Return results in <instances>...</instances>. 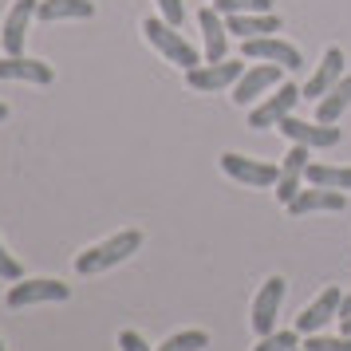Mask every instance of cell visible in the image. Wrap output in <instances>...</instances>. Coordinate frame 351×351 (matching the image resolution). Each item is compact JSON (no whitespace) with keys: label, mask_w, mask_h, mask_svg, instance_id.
I'll return each mask as SVG.
<instances>
[{"label":"cell","mask_w":351,"mask_h":351,"mask_svg":"<svg viewBox=\"0 0 351 351\" xmlns=\"http://www.w3.org/2000/svg\"><path fill=\"white\" fill-rule=\"evenodd\" d=\"M138 249H143V233H138V229H123V233H114V237L99 241L91 249H83V253L75 256V272H80V276L107 272V269H114V265L130 261Z\"/></svg>","instance_id":"6da1fadb"},{"label":"cell","mask_w":351,"mask_h":351,"mask_svg":"<svg viewBox=\"0 0 351 351\" xmlns=\"http://www.w3.org/2000/svg\"><path fill=\"white\" fill-rule=\"evenodd\" d=\"M143 36H146V44L158 51L162 60H170V64H178V67H197L202 64V56H197V48H193L186 36L178 32L174 24H166L162 16H150V20H143Z\"/></svg>","instance_id":"7a4b0ae2"},{"label":"cell","mask_w":351,"mask_h":351,"mask_svg":"<svg viewBox=\"0 0 351 351\" xmlns=\"http://www.w3.org/2000/svg\"><path fill=\"white\" fill-rule=\"evenodd\" d=\"M71 296V288L64 280H51V276H36V280H12L4 304L8 308H32V304H64Z\"/></svg>","instance_id":"3957f363"},{"label":"cell","mask_w":351,"mask_h":351,"mask_svg":"<svg viewBox=\"0 0 351 351\" xmlns=\"http://www.w3.org/2000/svg\"><path fill=\"white\" fill-rule=\"evenodd\" d=\"M221 170L233 182L241 186H253V190H269L280 182V166H272V162H261V158H245V154H221Z\"/></svg>","instance_id":"277c9868"},{"label":"cell","mask_w":351,"mask_h":351,"mask_svg":"<svg viewBox=\"0 0 351 351\" xmlns=\"http://www.w3.org/2000/svg\"><path fill=\"white\" fill-rule=\"evenodd\" d=\"M241 60H256V64H280L288 71H296L304 64V56L288 40L276 36H253V40H241Z\"/></svg>","instance_id":"5b68a950"},{"label":"cell","mask_w":351,"mask_h":351,"mask_svg":"<svg viewBox=\"0 0 351 351\" xmlns=\"http://www.w3.org/2000/svg\"><path fill=\"white\" fill-rule=\"evenodd\" d=\"M245 75V64L241 60H221V64H197L186 71V83H190V91L197 95H213V91H221V87H233V83Z\"/></svg>","instance_id":"8992f818"},{"label":"cell","mask_w":351,"mask_h":351,"mask_svg":"<svg viewBox=\"0 0 351 351\" xmlns=\"http://www.w3.org/2000/svg\"><path fill=\"white\" fill-rule=\"evenodd\" d=\"M276 130H280L285 138H292V143L312 146V150H328V146H339V138H343L335 123H304V119H292V114H285V119L276 123Z\"/></svg>","instance_id":"52a82bcc"},{"label":"cell","mask_w":351,"mask_h":351,"mask_svg":"<svg viewBox=\"0 0 351 351\" xmlns=\"http://www.w3.org/2000/svg\"><path fill=\"white\" fill-rule=\"evenodd\" d=\"M285 71L288 67H280V64H253L237 83H233V103H237V107H249L253 99H261L269 87H276V83L285 80Z\"/></svg>","instance_id":"ba28073f"},{"label":"cell","mask_w":351,"mask_h":351,"mask_svg":"<svg viewBox=\"0 0 351 351\" xmlns=\"http://www.w3.org/2000/svg\"><path fill=\"white\" fill-rule=\"evenodd\" d=\"M285 304V276H269L261 292L253 296V332L256 335H269L276 332V312Z\"/></svg>","instance_id":"9c48e42d"},{"label":"cell","mask_w":351,"mask_h":351,"mask_svg":"<svg viewBox=\"0 0 351 351\" xmlns=\"http://www.w3.org/2000/svg\"><path fill=\"white\" fill-rule=\"evenodd\" d=\"M304 99V91L300 87H292V83H285L276 95H269L265 103H256L253 107V114H249V127L253 130H269V127H276L285 114H292L296 111V103Z\"/></svg>","instance_id":"30bf717a"},{"label":"cell","mask_w":351,"mask_h":351,"mask_svg":"<svg viewBox=\"0 0 351 351\" xmlns=\"http://www.w3.org/2000/svg\"><path fill=\"white\" fill-rule=\"evenodd\" d=\"M36 4L40 0H16L4 16V28H0V48L4 56H24V36H28V24L36 16Z\"/></svg>","instance_id":"8fae6325"},{"label":"cell","mask_w":351,"mask_h":351,"mask_svg":"<svg viewBox=\"0 0 351 351\" xmlns=\"http://www.w3.org/2000/svg\"><path fill=\"white\" fill-rule=\"evenodd\" d=\"M308 162H312V146L292 143V150L285 154V166H280V182H276V202H280V206H288V202L300 193V182H304Z\"/></svg>","instance_id":"7c38bea8"},{"label":"cell","mask_w":351,"mask_h":351,"mask_svg":"<svg viewBox=\"0 0 351 351\" xmlns=\"http://www.w3.org/2000/svg\"><path fill=\"white\" fill-rule=\"evenodd\" d=\"M339 300H343V292H339L335 285H328V288L316 296V300H312V304L300 312V316H296V332H304V335L319 332V328H324L332 316H339Z\"/></svg>","instance_id":"4fadbf2b"},{"label":"cell","mask_w":351,"mask_h":351,"mask_svg":"<svg viewBox=\"0 0 351 351\" xmlns=\"http://www.w3.org/2000/svg\"><path fill=\"white\" fill-rule=\"evenodd\" d=\"M348 206L343 190H324V186H312V190H300L292 202H288V213L292 217H304V213H339Z\"/></svg>","instance_id":"5bb4252c"},{"label":"cell","mask_w":351,"mask_h":351,"mask_svg":"<svg viewBox=\"0 0 351 351\" xmlns=\"http://www.w3.org/2000/svg\"><path fill=\"white\" fill-rule=\"evenodd\" d=\"M339 80H343V51L328 48V51H324V60H319V67H316V75L304 83L300 91H304V99H308V103H316V99H324Z\"/></svg>","instance_id":"9a60e30c"},{"label":"cell","mask_w":351,"mask_h":351,"mask_svg":"<svg viewBox=\"0 0 351 351\" xmlns=\"http://www.w3.org/2000/svg\"><path fill=\"white\" fill-rule=\"evenodd\" d=\"M0 80H16V83H36V87H48L56 80L51 64L44 60H28V56H4L0 60Z\"/></svg>","instance_id":"2e32d148"},{"label":"cell","mask_w":351,"mask_h":351,"mask_svg":"<svg viewBox=\"0 0 351 351\" xmlns=\"http://www.w3.org/2000/svg\"><path fill=\"white\" fill-rule=\"evenodd\" d=\"M197 24H202V40H206V64H221L225 51H229L225 16L217 12V8H202V12H197Z\"/></svg>","instance_id":"e0dca14e"},{"label":"cell","mask_w":351,"mask_h":351,"mask_svg":"<svg viewBox=\"0 0 351 351\" xmlns=\"http://www.w3.org/2000/svg\"><path fill=\"white\" fill-rule=\"evenodd\" d=\"M280 24H285V20L276 16V12H233V16H225V28L233 36H241V40L280 32Z\"/></svg>","instance_id":"ac0fdd59"},{"label":"cell","mask_w":351,"mask_h":351,"mask_svg":"<svg viewBox=\"0 0 351 351\" xmlns=\"http://www.w3.org/2000/svg\"><path fill=\"white\" fill-rule=\"evenodd\" d=\"M95 4L91 0H40L36 4V20L56 24V20H91Z\"/></svg>","instance_id":"d6986e66"},{"label":"cell","mask_w":351,"mask_h":351,"mask_svg":"<svg viewBox=\"0 0 351 351\" xmlns=\"http://www.w3.org/2000/svg\"><path fill=\"white\" fill-rule=\"evenodd\" d=\"M348 107H351V75H343L328 95L316 99V123H335Z\"/></svg>","instance_id":"ffe728a7"},{"label":"cell","mask_w":351,"mask_h":351,"mask_svg":"<svg viewBox=\"0 0 351 351\" xmlns=\"http://www.w3.org/2000/svg\"><path fill=\"white\" fill-rule=\"evenodd\" d=\"M308 186H324V190H351V166H324V162H308Z\"/></svg>","instance_id":"44dd1931"},{"label":"cell","mask_w":351,"mask_h":351,"mask_svg":"<svg viewBox=\"0 0 351 351\" xmlns=\"http://www.w3.org/2000/svg\"><path fill=\"white\" fill-rule=\"evenodd\" d=\"M202 348H209V335L202 332V328H190V332L170 335L158 351H202Z\"/></svg>","instance_id":"7402d4cb"},{"label":"cell","mask_w":351,"mask_h":351,"mask_svg":"<svg viewBox=\"0 0 351 351\" xmlns=\"http://www.w3.org/2000/svg\"><path fill=\"white\" fill-rule=\"evenodd\" d=\"M292 348H300V332H269V335H261V343H256L253 351H292Z\"/></svg>","instance_id":"603a6c76"},{"label":"cell","mask_w":351,"mask_h":351,"mask_svg":"<svg viewBox=\"0 0 351 351\" xmlns=\"http://www.w3.org/2000/svg\"><path fill=\"white\" fill-rule=\"evenodd\" d=\"M213 8L221 16H233V12H272V0H213Z\"/></svg>","instance_id":"cb8c5ba5"},{"label":"cell","mask_w":351,"mask_h":351,"mask_svg":"<svg viewBox=\"0 0 351 351\" xmlns=\"http://www.w3.org/2000/svg\"><path fill=\"white\" fill-rule=\"evenodd\" d=\"M300 348H304V351H351V335H339V339H332V335L312 332V335L300 343Z\"/></svg>","instance_id":"d4e9b609"},{"label":"cell","mask_w":351,"mask_h":351,"mask_svg":"<svg viewBox=\"0 0 351 351\" xmlns=\"http://www.w3.org/2000/svg\"><path fill=\"white\" fill-rule=\"evenodd\" d=\"M158 12H162V20L174 24V28L186 24V4H182V0H158Z\"/></svg>","instance_id":"484cf974"},{"label":"cell","mask_w":351,"mask_h":351,"mask_svg":"<svg viewBox=\"0 0 351 351\" xmlns=\"http://www.w3.org/2000/svg\"><path fill=\"white\" fill-rule=\"evenodd\" d=\"M20 276H24V269H20V261H16L12 253H8L4 245H0V280H20Z\"/></svg>","instance_id":"4316f807"},{"label":"cell","mask_w":351,"mask_h":351,"mask_svg":"<svg viewBox=\"0 0 351 351\" xmlns=\"http://www.w3.org/2000/svg\"><path fill=\"white\" fill-rule=\"evenodd\" d=\"M119 348H123V351H154L138 332H119Z\"/></svg>","instance_id":"83f0119b"},{"label":"cell","mask_w":351,"mask_h":351,"mask_svg":"<svg viewBox=\"0 0 351 351\" xmlns=\"http://www.w3.org/2000/svg\"><path fill=\"white\" fill-rule=\"evenodd\" d=\"M339 316H351V292L343 296V300H339Z\"/></svg>","instance_id":"f1b7e54d"},{"label":"cell","mask_w":351,"mask_h":351,"mask_svg":"<svg viewBox=\"0 0 351 351\" xmlns=\"http://www.w3.org/2000/svg\"><path fill=\"white\" fill-rule=\"evenodd\" d=\"M339 328H343V335H351V316H339Z\"/></svg>","instance_id":"f546056e"},{"label":"cell","mask_w":351,"mask_h":351,"mask_svg":"<svg viewBox=\"0 0 351 351\" xmlns=\"http://www.w3.org/2000/svg\"><path fill=\"white\" fill-rule=\"evenodd\" d=\"M4 119H8V103H0V123H4Z\"/></svg>","instance_id":"4dcf8cb0"},{"label":"cell","mask_w":351,"mask_h":351,"mask_svg":"<svg viewBox=\"0 0 351 351\" xmlns=\"http://www.w3.org/2000/svg\"><path fill=\"white\" fill-rule=\"evenodd\" d=\"M292 351H304V348H292Z\"/></svg>","instance_id":"1f68e13d"},{"label":"cell","mask_w":351,"mask_h":351,"mask_svg":"<svg viewBox=\"0 0 351 351\" xmlns=\"http://www.w3.org/2000/svg\"><path fill=\"white\" fill-rule=\"evenodd\" d=\"M0 351H4V343H0Z\"/></svg>","instance_id":"d6a6232c"}]
</instances>
